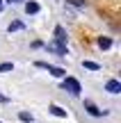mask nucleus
I'll use <instances>...</instances> for the list:
<instances>
[{
  "instance_id": "obj_4",
  "label": "nucleus",
  "mask_w": 121,
  "mask_h": 123,
  "mask_svg": "<svg viewBox=\"0 0 121 123\" xmlns=\"http://www.w3.org/2000/svg\"><path fill=\"white\" fill-rule=\"evenodd\" d=\"M85 110L89 112L91 116H103V114H108L105 110H98V107H96V105H94L91 100H85Z\"/></svg>"
},
{
  "instance_id": "obj_7",
  "label": "nucleus",
  "mask_w": 121,
  "mask_h": 123,
  "mask_svg": "<svg viewBox=\"0 0 121 123\" xmlns=\"http://www.w3.org/2000/svg\"><path fill=\"white\" fill-rule=\"evenodd\" d=\"M25 12L27 14H37V12H39V5H37V2H25Z\"/></svg>"
},
{
  "instance_id": "obj_14",
  "label": "nucleus",
  "mask_w": 121,
  "mask_h": 123,
  "mask_svg": "<svg viewBox=\"0 0 121 123\" xmlns=\"http://www.w3.org/2000/svg\"><path fill=\"white\" fill-rule=\"evenodd\" d=\"M0 103H9V98H7V96H2V93H0Z\"/></svg>"
},
{
  "instance_id": "obj_3",
  "label": "nucleus",
  "mask_w": 121,
  "mask_h": 123,
  "mask_svg": "<svg viewBox=\"0 0 121 123\" xmlns=\"http://www.w3.org/2000/svg\"><path fill=\"white\" fill-rule=\"evenodd\" d=\"M34 66H37V68H46L50 75H55V78H64V75H66V71H64V68H57V66L46 64V62H34Z\"/></svg>"
},
{
  "instance_id": "obj_6",
  "label": "nucleus",
  "mask_w": 121,
  "mask_h": 123,
  "mask_svg": "<svg viewBox=\"0 0 121 123\" xmlns=\"http://www.w3.org/2000/svg\"><path fill=\"white\" fill-rule=\"evenodd\" d=\"M50 114L59 116V119H66V112H64L62 107H57V105H50Z\"/></svg>"
},
{
  "instance_id": "obj_5",
  "label": "nucleus",
  "mask_w": 121,
  "mask_h": 123,
  "mask_svg": "<svg viewBox=\"0 0 121 123\" xmlns=\"http://www.w3.org/2000/svg\"><path fill=\"white\" fill-rule=\"evenodd\" d=\"M105 89H108L110 93H119V91H121V82H119V80H108Z\"/></svg>"
},
{
  "instance_id": "obj_16",
  "label": "nucleus",
  "mask_w": 121,
  "mask_h": 123,
  "mask_svg": "<svg viewBox=\"0 0 121 123\" xmlns=\"http://www.w3.org/2000/svg\"><path fill=\"white\" fill-rule=\"evenodd\" d=\"M0 12H2V0H0Z\"/></svg>"
},
{
  "instance_id": "obj_13",
  "label": "nucleus",
  "mask_w": 121,
  "mask_h": 123,
  "mask_svg": "<svg viewBox=\"0 0 121 123\" xmlns=\"http://www.w3.org/2000/svg\"><path fill=\"white\" fill-rule=\"evenodd\" d=\"M69 5H73V7H85V0H66Z\"/></svg>"
},
{
  "instance_id": "obj_17",
  "label": "nucleus",
  "mask_w": 121,
  "mask_h": 123,
  "mask_svg": "<svg viewBox=\"0 0 121 123\" xmlns=\"http://www.w3.org/2000/svg\"><path fill=\"white\" fill-rule=\"evenodd\" d=\"M0 123H2V121H0Z\"/></svg>"
},
{
  "instance_id": "obj_11",
  "label": "nucleus",
  "mask_w": 121,
  "mask_h": 123,
  "mask_svg": "<svg viewBox=\"0 0 121 123\" xmlns=\"http://www.w3.org/2000/svg\"><path fill=\"white\" fill-rule=\"evenodd\" d=\"M23 27H25V25H23L21 21H14L12 25H9V32H14V30H23Z\"/></svg>"
},
{
  "instance_id": "obj_2",
  "label": "nucleus",
  "mask_w": 121,
  "mask_h": 123,
  "mask_svg": "<svg viewBox=\"0 0 121 123\" xmlns=\"http://www.w3.org/2000/svg\"><path fill=\"white\" fill-rule=\"evenodd\" d=\"M62 89H64V91H69L71 96H80V91H82L80 82H78L76 78H64L62 80Z\"/></svg>"
},
{
  "instance_id": "obj_1",
  "label": "nucleus",
  "mask_w": 121,
  "mask_h": 123,
  "mask_svg": "<svg viewBox=\"0 0 121 123\" xmlns=\"http://www.w3.org/2000/svg\"><path fill=\"white\" fill-rule=\"evenodd\" d=\"M48 50H53V53H57L59 57H66V32H64L62 25L55 27V43L48 46Z\"/></svg>"
},
{
  "instance_id": "obj_10",
  "label": "nucleus",
  "mask_w": 121,
  "mask_h": 123,
  "mask_svg": "<svg viewBox=\"0 0 121 123\" xmlns=\"http://www.w3.org/2000/svg\"><path fill=\"white\" fill-rule=\"evenodd\" d=\"M82 64H85V68H89V71H98V68H101L96 62H82Z\"/></svg>"
},
{
  "instance_id": "obj_12",
  "label": "nucleus",
  "mask_w": 121,
  "mask_h": 123,
  "mask_svg": "<svg viewBox=\"0 0 121 123\" xmlns=\"http://www.w3.org/2000/svg\"><path fill=\"white\" fill-rule=\"evenodd\" d=\"M18 119L25 121V123H32V114H27V112H21V114H18Z\"/></svg>"
},
{
  "instance_id": "obj_8",
  "label": "nucleus",
  "mask_w": 121,
  "mask_h": 123,
  "mask_svg": "<svg viewBox=\"0 0 121 123\" xmlns=\"http://www.w3.org/2000/svg\"><path fill=\"white\" fill-rule=\"evenodd\" d=\"M98 46H101V48H110V46H112V41H110L108 37H101V39H98Z\"/></svg>"
},
{
  "instance_id": "obj_9",
  "label": "nucleus",
  "mask_w": 121,
  "mask_h": 123,
  "mask_svg": "<svg viewBox=\"0 0 121 123\" xmlns=\"http://www.w3.org/2000/svg\"><path fill=\"white\" fill-rule=\"evenodd\" d=\"M12 68H14L12 62H5V64H0V73H7V71H12Z\"/></svg>"
},
{
  "instance_id": "obj_15",
  "label": "nucleus",
  "mask_w": 121,
  "mask_h": 123,
  "mask_svg": "<svg viewBox=\"0 0 121 123\" xmlns=\"http://www.w3.org/2000/svg\"><path fill=\"white\" fill-rule=\"evenodd\" d=\"M7 2H21V0H7Z\"/></svg>"
}]
</instances>
